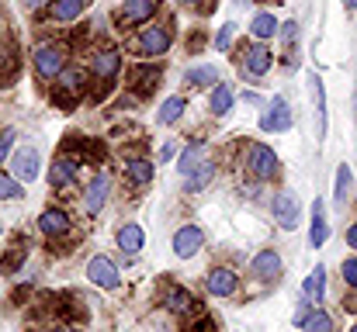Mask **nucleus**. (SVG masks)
<instances>
[{
    "label": "nucleus",
    "mask_w": 357,
    "mask_h": 332,
    "mask_svg": "<svg viewBox=\"0 0 357 332\" xmlns=\"http://www.w3.org/2000/svg\"><path fill=\"white\" fill-rule=\"evenodd\" d=\"M115 242H119V249L125 256H135L146 246V232H142L139 221H125V225H119V232H115Z\"/></svg>",
    "instance_id": "a211bd4d"
},
{
    "label": "nucleus",
    "mask_w": 357,
    "mask_h": 332,
    "mask_svg": "<svg viewBox=\"0 0 357 332\" xmlns=\"http://www.w3.org/2000/svg\"><path fill=\"white\" fill-rule=\"evenodd\" d=\"M87 7H91V0H49V17L59 24H73Z\"/></svg>",
    "instance_id": "5701e85b"
},
{
    "label": "nucleus",
    "mask_w": 357,
    "mask_h": 332,
    "mask_svg": "<svg viewBox=\"0 0 357 332\" xmlns=\"http://www.w3.org/2000/svg\"><path fill=\"white\" fill-rule=\"evenodd\" d=\"M330 219H326V201L323 198H316L312 201V228H309V246L312 249H323L326 246V239H330Z\"/></svg>",
    "instance_id": "f3484780"
},
{
    "label": "nucleus",
    "mask_w": 357,
    "mask_h": 332,
    "mask_svg": "<svg viewBox=\"0 0 357 332\" xmlns=\"http://www.w3.org/2000/svg\"><path fill=\"white\" fill-rule=\"evenodd\" d=\"M340 274H344V284H347V287H354V291H357V256H351V260H344Z\"/></svg>",
    "instance_id": "e433bc0d"
},
{
    "label": "nucleus",
    "mask_w": 357,
    "mask_h": 332,
    "mask_svg": "<svg viewBox=\"0 0 357 332\" xmlns=\"http://www.w3.org/2000/svg\"><path fill=\"white\" fill-rule=\"evenodd\" d=\"M56 80H59V84H56V87H59V97L66 94V97H73V101H77V97L84 94V87H87V73L77 70V66H73V70H63Z\"/></svg>",
    "instance_id": "393cba45"
},
{
    "label": "nucleus",
    "mask_w": 357,
    "mask_h": 332,
    "mask_svg": "<svg viewBox=\"0 0 357 332\" xmlns=\"http://www.w3.org/2000/svg\"><path fill=\"white\" fill-rule=\"evenodd\" d=\"M305 298L312 305H323V298H326V267L323 263L312 267V274L305 277Z\"/></svg>",
    "instance_id": "cd10ccee"
},
{
    "label": "nucleus",
    "mask_w": 357,
    "mask_h": 332,
    "mask_svg": "<svg viewBox=\"0 0 357 332\" xmlns=\"http://www.w3.org/2000/svg\"><path fill=\"white\" fill-rule=\"evenodd\" d=\"M7 163H10V177L14 180H21V184H31V180H38V166H42V156H38V149H31V145H14V152L7 156Z\"/></svg>",
    "instance_id": "20e7f679"
},
{
    "label": "nucleus",
    "mask_w": 357,
    "mask_h": 332,
    "mask_svg": "<svg viewBox=\"0 0 357 332\" xmlns=\"http://www.w3.org/2000/svg\"><path fill=\"white\" fill-rule=\"evenodd\" d=\"M108 198H112V173L108 170H98L87 180V187H84V212L87 215H101L105 205H108Z\"/></svg>",
    "instance_id": "0eeeda50"
},
{
    "label": "nucleus",
    "mask_w": 357,
    "mask_h": 332,
    "mask_svg": "<svg viewBox=\"0 0 357 332\" xmlns=\"http://www.w3.org/2000/svg\"><path fill=\"white\" fill-rule=\"evenodd\" d=\"M212 180H215V163H212V159H202V163L184 177V191H188V194H202Z\"/></svg>",
    "instance_id": "b1692460"
},
{
    "label": "nucleus",
    "mask_w": 357,
    "mask_h": 332,
    "mask_svg": "<svg viewBox=\"0 0 357 332\" xmlns=\"http://www.w3.org/2000/svg\"><path fill=\"white\" fill-rule=\"evenodd\" d=\"M87 280L94 284V287H101V291H115L121 287V274L119 267H115V260L112 256H105V253H94L91 260H87Z\"/></svg>",
    "instance_id": "f03ea898"
},
{
    "label": "nucleus",
    "mask_w": 357,
    "mask_h": 332,
    "mask_svg": "<svg viewBox=\"0 0 357 332\" xmlns=\"http://www.w3.org/2000/svg\"><path fill=\"white\" fill-rule=\"evenodd\" d=\"M119 70H121V52L119 49L105 45V49H98V52L91 56V73H94L98 80H115Z\"/></svg>",
    "instance_id": "4468645a"
},
{
    "label": "nucleus",
    "mask_w": 357,
    "mask_h": 332,
    "mask_svg": "<svg viewBox=\"0 0 357 332\" xmlns=\"http://www.w3.org/2000/svg\"><path fill=\"white\" fill-rule=\"evenodd\" d=\"M10 198H24V184L0 170V201H10Z\"/></svg>",
    "instance_id": "2f4dec72"
},
{
    "label": "nucleus",
    "mask_w": 357,
    "mask_h": 332,
    "mask_svg": "<svg viewBox=\"0 0 357 332\" xmlns=\"http://www.w3.org/2000/svg\"><path fill=\"white\" fill-rule=\"evenodd\" d=\"M271 215H274V221H278V228L295 232V228L302 225V205H298V194H291V191H278L274 201H271Z\"/></svg>",
    "instance_id": "39448f33"
},
{
    "label": "nucleus",
    "mask_w": 357,
    "mask_h": 332,
    "mask_svg": "<svg viewBox=\"0 0 357 332\" xmlns=\"http://www.w3.org/2000/svg\"><path fill=\"white\" fill-rule=\"evenodd\" d=\"M177 152V142H163V149H160V156H156V163H167L170 156Z\"/></svg>",
    "instance_id": "ea45409f"
},
{
    "label": "nucleus",
    "mask_w": 357,
    "mask_h": 332,
    "mask_svg": "<svg viewBox=\"0 0 357 332\" xmlns=\"http://www.w3.org/2000/svg\"><path fill=\"white\" fill-rule=\"evenodd\" d=\"M52 332H73V329L70 326H59V329H52Z\"/></svg>",
    "instance_id": "a18cd8bd"
},
{
    "label": "nucleus",
    "mask_w": 357,
    "mask_h": 332,
    "mask_svg": "<svg viewBox=\"0 0 357 332\" xmlns=\"http://www.w3.org/2000/svg\"><path fill=\"white\" fill-rule=\"evenodd\" d=\"M302 332H333V319L323 312V308H316L309 319H305V326H302Z\"/></svg>",
    "instance_id": "473e14b6"
},
{
    "label": "nucleus",
    "mask_w": 357,
    "mask_h": 332,
    "mask_svg": "<svg viewBox=\"0 0 357 332\" xmlns=\"http://www.w3.org/2000/svg\"><path fill=\"white\" fill-rule=\"evenodd\" d=\"M281 256H278V249H260L257 256H253V263H250V277H257V280H274V277H281Z\"/></svg>",
    "instance_id": "dca6fc26"
},
{
    "label": "nucleus",
    "mask_w": 357,
    "mask_h": 332,
    "mask_svg": "<svg viewBox=\"0 0 357 332\" xmlns=\"http://www.w3.org/2000/svg\"><path fill=\"white\" fill-rule=\"evenodd\" d=\"M28 10H38V7H45V0H21Z\"/></svg>",
    "instance_id": "79ce46f5"
},
{
    "label": "nucleus",
    "mask_w": 357,
    "mask_h": 332,
    "mask_svg": "<svg viewBox=\"0 0 357 332\" xmlns=\"http://www.w3.org/2000/svg\"><path fill=\"white\" fill-rule=\"evenodd\" d=\"M0 235H3V225H0Z\"/></svg>",
    "instance_id": "09e8293b"
},
{
    "label": "nucleus",
    "mask_w": 357,
    "mask_h": 332,
    "mask_svg": "<svg viewBox=\"0 0 357 332\" xmlns=\"http://www.w3.org/2000/svg\"><path fill=\"white\" fill-rule=\"evenodd\" d=\"M170 249H174L177 260H191V256H198V253L205 249V228H198V225H181V228L174 232Z\"/></svg>",
    "instance_id": "6e6552de"
},
{
    "label": "nucleus",
    "mask_w": 357,
    "mask_h": 332,
    "mask_svg": "<svg viewBox=\"0 0 357 332\" xmlns=\"http://www.w3.org/2000/svg\"><path fill=\"white\" fill-rule=\"evenodd\" d=\"M309 97H312V114H316V139L326 142V132H330V114H326V90H323V80L316 73H309Z\"/></svg>",
    "instance_id": "f8f14e48"
},
{
    "label": "nucleus",
    "mask_w": 357,
    "mask_h": 332,
    "mask_svg": "<svg viewBox=\"0 0 357 332\" xmlns=\"http://www.w3.org/2000/svg\"><path fill=\"white\" fill-rule=\"evenodd\" d=\"M38 232L45 235V239H66L70 232H73V219L63 212V208H42V215H38Z\"/></svg>",
    "instance_id": "9d476101"
},
{
    "label": "nucleus",
    "mask_w": 357,
    "mask_h": 332,
    "mask_svg": "<svg viewBox=\"0 0 357 332\" xmlns=\"http://www.w3.org/2000/svg\"><path fill=\"white\" fill-rule=\"evenodd\" d=\"M184 3H188V7H198V3H205V0H184Z\"/></svg>",
    "instance_id": "c03bdc74"
},
{
    "label": "nucleus",
    "mask_w": 357,
    "mask_h": 332,
    "mask_svg": "<svg viewBox=\"0 0 357 332\" xmlns=\"http://www.w3.org/2000/svg\"><path fill=\"white\" fill-rule=\"evenodd\" d=\"M14 139H17V132H14V128H3V132H0V166H3V163H7V156L14 152Z\"/></svg>",
    "instance_id": "f704fd0d"
},
{
    "label": "nucleus",
    "mask_w": 357,
    "mask_h": 332,
    "mask_svg": "<svg viewBox=\"0 0 357 332\" xmlns=\"http://www.w3.org/2000/svg\"><path fill=\"white\" fill-rule=\"evenodd\" d=\"M163 305H167V312H174V315H191L198 301H195V294H191L188 287L170 284V287L163 291Z\"/></svg>",
    "instance_id": "412c9836"
},
{
    "label": "nucleus",
    "mask_w": 357,
    "mask_h": 332,
    "mask_svg": "<svg viewBox=\"0 0 357 332\" xmlns=\"http://www.w3.org/2000/svg\"><path fill=\"white\" fill-rule=\"evenodd\" d=\"M354 201H357V198H354Z\"/></svg>",
    "instance_id": "8fccbe9b"
},
{
    "label": "nucleus",
    "mask_w": 357,
    "mask_h": 332,
    "mask_svg": "<svg viewBox=\"0 0 357 332\" xmlns=\"http://www.w3.org/2000/svg\"><path fill=\"white\" fill-rule=\"evenodd\" d=\"M24 256H28V253H24V246H14V249L7 253V260H3V270H7V274H14V267H21V263H24Z\"/></svg>",
    "instance_id": "c9c22d12"
},
{
    "label": "nucleus",
    "mask_w": 357,
    "mask_h": 332,
    "mask_svg": "<svg viewBox=\"0 0 357 332\" xmlns=\"http://www.w3.org/2000/svg\"><path fill=\"white\" fill-rule=\"evenodd\" d=\"M160 10V0H125L119 10V17L125 24H149Z\"/></svg>",
    "instance_id": "2eb2a0df"
},
{
    "label": "nucleus",
    "mask_w": 357,
    "mask_h": 332,
    "mask_svg": "<svg viewBox=\"0 0 357 332\" xmlns=\"http://www.w3.org/2000/svg\"><path fill=\"white\" fill-rule=\"evenodd\" d=\"M229 42H233V24H222V28H219V35H215V49H219V52H226V49H229Z\"/></svg>",
    "instance_id": "58836bf2"
},
{
    "label": "nucleus",
    "mask_w": 357,
    "mask_h": 332,
    "mask_svg": "<svg viewBox=\"0 0 357 332\" xmlns=\"http://www.w3.org/2000/svg\"><path fill=\"white\" fill-rule=\"evenodd\" d=\"M246 170L257 180H274L278 177V156H274V149L264 145V142H253L246 149Z\"/></svg>",
    "instance_id": "423d86ee"
},
{
    "label": "nucleus",
    "mask_w": 357,
    "mask_h": 332,
    "mask_svg": "<svg viewBox=\"0 0 357 332\" xmlns=\"http://www.w3.org/2000/svg\"><path fill=\"white\" fill-rule=\"evenodd\" d=\"M66 63H70V49L63 45V42H42V45H35V52H31V66H35V77L38 80H56L63 70H66Z\"/></svg>",
    "instance_id": "f257e3e1"
},
{
    "label": "nucleus",
    "mask_w": 357,
    "mask_h": 332,
    "mask_svg": "<svg viewBox=\"0 0 357 332\" xmlns=\"http://www.w3.org/2000/svg\"><path fill=\"white\" fill-rule=\"evenodd\" d=\"M250 35H253L257 42L274 38V35H278V17H274V14H267V10L253 14V21H250Z\"/></svg>",
    "instance_id": "c85d7f7f"
},
{
    "label": "nucleus",
    "mask_w": 357,
    "mask_h": 332,
    "mask_svg": "<svg viewBox=\"0 0 357 332\" xmlns=\"http://www.w3.org/2000/svg\"><path fill=\"white\" fill-rule=\"evenodd\" d=\"M260 128H264V132H288V128H291V104H288L281 94L271 97V104L264 108Z\"/></svg>",
    "instance_id": "9b49d317"
},
{
    "label": "nucleus",
    "mask_w": 357,
    "mask_h": 332,
    "mask_svg": "<svg viewBox=\"0 0 357 332\" xmlns=\"http://www.w3.org/2000/svg\"><path fill=\"white\" fill-rule=\"evenodd\" d=\"M344 7H347V10H357V0H344Z\"/></svg>",
    "instance_id": "37998d69"
},
{
    "label": "nucleus",
    "mask_w": 357,
    "mask_h": 332,
    "mask_svg": "<svg viewBox=\"0 0 357 332\" xmlns=\"http://www.w3.org/2000/svg\"><path fill=\"white\" fill-rule=\"evenodd\" d=\"M73 184H77V159L59 156V159L49 166V187H52V191H66V187H73Z\"/></svg>",
    "instance_id": "aec40b11"
},
{
    "label": "nucleus",
    "mask_w": 357,
    "mask_h": 332,
    "mask_svg": "<svg viewBox=\"0 0 357 332\" xmlns=\"http://www.w3.org/2000/svg\"><path fill=\"white\" fill-rule=\"evenodd\" d=\"M121 173H125V184H132V187H146V184L156 177V163H153V159H125Z\"/></svg>",
    "instance_id": "4be33fe9"
},
{
    "label": "nucleus",
    "mask_w": 357,
    "mask_h": 332,
    "mask_svg": "<svg viewBox=\"0 0 357 332\" xmlns=\"http://www.w3.org/2000/svg\"><path fill=\"white\" fill-rule=\"evenodd\" d=\"M354 121H357V90H354Z\"/></svg>",
    "instance_id": "49530a36"
},
{
    "label": "nucleus",
    "mask_w": 357,
    "mask_h": 332,
    "mask_svg": "<svg viewBox=\"0 0 357 332\" xmlns=\"http://www.w3.org/2000/svg\"><path fill=\"white\" fill-rule=\"evenodd\" d=\"M271 66H274V52H271L264 42H253V45L243 49V70H246L250 77H267Z\"/></svg>",
    "instance_id": "ddd939ff"
},
{
    "label": "nucleus",
    "mask_w": 357,
    "mask_h": 332,
    "mask_svg": "<svg viewBox=\"0 0 357 332\" xmlns=\"http://www.w3.org/2000/svg\"><path fill=\"white\" fill-rule=\"evenodd\" d=\"M309 315H312V301H309V298H302V301H298V308H295V319H291V322H295V326L302 329Z\"/></svg>",
    "instance_id": "4c0bfd02"
},
{
    "label": "nucleus",
    "mask_w": 357,
    "mask_h": 332,
    "mask_svg": "<svg viewBox=\"0 0 357 332\" xmlns=\"http://www.w3.org/2000/svg\"><path fill=\"white\" fill-rule=\"evenodd\" d=\"M233 101H236L233 87H229V84H215V87H212V97H208V111H212L215 118H222V114L233 111Z\"/></svg>",
    "instance_id": "bb28decb"
},
{
    "label": "nucleus",
    "mask_w": 357,
    "mask_h": 332,
    "mask_svg": "<svg viewBox=\"0 0 357 332\" xmlns=\"http://www.w3.org/2000/svg\"><path fill=\"white\" fill-rule=\"evenodd\" d=\"M215 80H219L215 66H191V70H184V84L188 87H212Z\"/></svg>",
    "instance_id": "c756f323"
},
{
    "label": "nucleus",
    "mask_w": 357,
    "mask_h": 332,
    "mask_svg": "<svg viewBox=\"0 0 357 332\" xmlns=\"http://www.w3.org/2000/svg\"><path fill=\"white\" fill-rule=\"evenodd\" d=\"M170 45H174V35H170V28H163V24H149V28H142L139 38H135V52L146 56V59L167 56Z\"/></svg>",
    "instance_id": "7ed1b4c3"
},
{
    "label": "nucleus",
    "mask_w": 357,
    "mask_h": 332,
    "mask_svg": "<svg viewBox=\"0 0 357 332\" xmlns=\"http://www.w3.org/2000/svg\"><path fill=\"white\" fill-rule=\"evenodd\" d=\"M347 246L357 249V221H351V228H347Z\"/></svg>",
    "instance_id": "a19ab883"
},
{
    "label": "nucleus",
    "mask_w": 357,
    "mask_h": 332,
    "mask_svg": "<svg viewBox=\"0 0 357 332\" xmlns=\"http://www.w3.org/2000/svg\"><path fill=\"white\" fill-rule=\"evenodd\" d=\"M202 159H208V142H205V139H191V142L181 149V156H177V173L188 177Z\"/></svg>",
    "instance_id": "6ab92c4d"
},
{
    "label": "nucleus",
    "mask_w": 357,
    "mask_h": 332,
    "mask_svg": "<svg viewBox=\"0 0 357 332\" xmlns=\"http://www.w3.org/2000/svg\"><path fill=\"white\" fill-rule=\"evenodd\" d=\"M333 198H337V205H347V198H351V166H340V170H337Z\"/></svg>",
    "instance_id": "72a5a7b5"
},
{
    "label": "nucleus",
    "mask_w": 357,
    "mask_h": 332,
    "mask_svg": "<svg viewBox=\"0 0 357 332\" xmlns=\"http://www.w3.org/2000/svg\"><path fill=\"white\" fill-rule=\"evenodd\" d=\"M205 291H208L212 298H233L239 291V274L229 270V267H212V270L205 274Z\"/></svg>",
    "instance_id": "1a4fd4ad"
},
{
    "label": "nucleus",
    "mask_w": 357,
    "mask_h": 332,
    "mask_svg": "<svg viewBox=\"0 0 357 332\" xmlns=\"http://www.w3.org/2000/svg\"><path fill=\"white\" fill-rule=\"evenodd\" d=\"M351 332H357V322H354V326H351Z\"/></svg>",
    "instance_id": "de8ad7c7"
},
{
    "label": "nucleus",
    "mask_w": 357,
    "mask_h": 332,
    "mask_svg": "<svg viewBox=\"0 0 357 332\" xmlns=\"http://www.w3.org/2000/svg\"><path fill=\"white\" fill-rule=\"evenodd\" d=\"M184 111H188V101H184V94H174V97H167L160 111H156V125H163V128H170V125H177L181 118H184Z\"/></svg>",
    "instance_id": "a878e982"
},
{
    "label": "nucleus",
    "mask_w": 357,
    "mask_h": 332,
    "mask_svg": "<svg viewBox=\"0 0 357 332\" xmlns=\"http://www.w3.org/2000/svg\"><path fill=\"white\" fill-rule=\"evenodd\" d=\"M156 77H160V70L156 66H132L128 70V87H139L142 94L156 84Z\"/></svg>",
    "instance_id": "7c9ffc66"
}]
</instances>
